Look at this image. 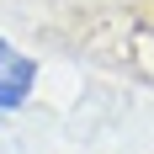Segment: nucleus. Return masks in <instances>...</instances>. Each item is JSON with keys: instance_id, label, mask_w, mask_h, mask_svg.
Returning a JSON list of instances; mask_svg holds the SVG:
<instances>
[{"instance_id": "f257e3e1", "label": "nucleus", "mask_w": 154, "mask_h": 154, "mask_svg": "<svg viewBox=\"0 0 154 154\" xmlns=\"http://www.w3.org/2000/svg\"><path fill=\"white\" fill-rule=\"evenodd\" d=\"M32 85H37V64L0 37V112H16L32 96Z\"/></svg>"}]
</instances>
